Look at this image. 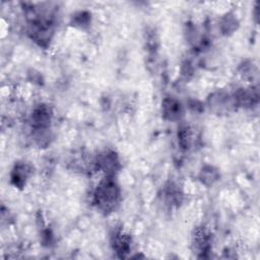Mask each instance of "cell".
Segmentation results:
<instances>
[{
    "label": "cell",
    "mask_w": 260,
    "mask_h": 260,
    "mask_svg": "<svg viewBox=\"0 0 260 260\" xmlns=\"http://www.w3.org/2000/svg\"><path fill=\"white\" fill-rule=\"evenodd\" d=\"M120 194V188L114 177L106 176L94 190L93 202L101 211L105 213L112 212L119 205Z\"/></svg>",
    "instance_id": "cell-1"
},
{
    "label": "cell",
    "mask_w": 260,
    "mask_h": 260,
    "mask_svg": "<svg viewBox=\"0 0 260 260\" xmlns=\"http://www.w3.org/2000/svg\"><path fill=\"white\" fill-rule=\"evenodd\" d=\"M94 166L98 170L103 171L106 176L114 177L120 169V159L114 150H105L98 154L94 159Z\"/></svg>",
    "instance_id": "cell-2"
},
{
    "label": "cell",
    "mask_w": 260,
    "mask_h": 260,
    "mask_svg": "<svg viewBox=\"0 0 260 260\" xmlns=\"http://www.w3.org/2000/svg\"><path fill=\"white\" fill-rule=\"evenodd\" d=\"M53 118V111L50 106L46 104L38 105L31 112L30 122L32 129L50 128Z\"/></svg>",
    "instance_id": "cell-3"
},
{
    "label": "cell",
    "mask_w": 260,
    "mask_h": 260,
    "mask_svg": "<svg viewBox=\"0 0 260 260\" xmlns=\"http://www.w3.org/2000/svg\"><path fill=\"white\" fill-rule=\"evenodd\" d=\"M161 113L166 120L179 121L184 115V110L181 103L177 99L167 96L161 103Z\"/></svg>",
    "instance_id": "cell-4"
},
{
    "label": "cell",
    "mask_w": 260,
    "mask_h": 260,
    "mask_svg": "<svg viewBox=\"0 0 260 260\" xmlns=\"http://www.w3.org/2000/svg\"><path fill=\"white\" fill-rule=\"evenodd\" d=\"M112 246L115 252L122 258L130 252L131 249V239L129 235L125 234L123 231H115L112 235Z\"/></svg>",
    "instance_id": "cell-5"
},
{
    "label": "cell",
    "mask_w": 260,
    "mask_h": 260,
    "mask_svg": "<svg viewBox=\"0 0 260 260\" xmlns=\"http://www.w3.org/2000/svg\"><path fill=\"white\" fill-rule=\"evenodd\" d=\"M192 245L194 247V250H196L198 253H201L202 256L209 251L210 237L205 229H196L194 235L192 236Z\"/></svg>",
    "instance_id": "cell-6"
},
{
    "label": "cell",
    "mask_w": 260,
    "mask_h": 260,
    "mask_svg": "<svg viewBox=\"0 0 260 260\" xmlns=\"http://www.w3.org/2000/svg\"><path fill=\"white\" fill-rule=\"evenodd\" d=\"M209 107L217 112H220L222 110H228L231 106H235L233 96H230L228 93L223 91L215 92L208 99Z\"/></svg>",
    "instance_id": "cell-7"
},
{
    "label": "cell",
    "mask_w": 260,
    "mask_h": 260,
    "mask_svg": "<svg viewBox=\"0 0 260 260\" xmlns=\"http://www.w3.org/2000/svg\"><path fill=\"white\" fill-rule=\"evenodd\" d=\"M29 167L24 162H18L11 172V182L16 187H23L29 176Z\"/></svg>",
    "instance_id": "cell-8"
},
{
    "label": "cell",
    "mask_w": 260,
    "mask_h": 260,
    "mask_svg": "<svg viewBox=\"0 0 260 260\" xmlns=\"http://www.w3.org/2000/svg\"><path fill=\"white\" fill-rule=\"evenodd\" d=\"M193 141V133L192 129L189 126H181L178 129V142L183 149L190 148Z\"/></svg>",
    "instance_id": "cell-9"
},
{
    "label": "cell",
    "mask_w": 260,
    "mask_h": 260,
    "mask_svg": "<svg viewBox=\"0 0 260 260\" xmlns=\"http://www.w3.org/2000/svg\"><path fill=\"white\" fill-rule=\"evenodd\" d=\"M199 179L204 185H212L218 180V172L213 167L207 166L201 170Z\"/></svg>",
    "instance_id": "cell-10"
},
{
    "label": "cell",
    "mask_w": 260,
    "mask_h": 260,
    "mask_svg": "<svg viewBox=\"0 0 260 260\" xmlns=\"http://www.w3.org/2000/svg\"><path fill=\"white\" fill-rule=\"evenodd\" d=\"M238 26V20L234 15L228 14L221 19L220 27L223 34H231L233 32Z\"/></svg>",
    "instance_id": "cell-11"
},
{
    "label": "cell",
    "mask_w": 260,
    "mask_h": 260,
    "mask_svg": "<svg viewBox=\"0 0 260 260\" xmlns=\"http://www.w3.org/2000/svg\"><path fill=\"white\" fill-rule=\"evenodd\" d=\"M88 13L85 12H79L75 17H74V25H78L79 27H83L84 25H87L88 23Z\"/></svg>",
    "instance_id": "cell-12"
}]
</instances>
